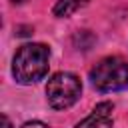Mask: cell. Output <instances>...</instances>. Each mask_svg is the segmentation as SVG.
I'll return each mask as SVG.
<instances>
[{"instance_id":"obj_1","label":"cell","mask_w":128,"mask_h":128,"mask_svg":"<svg viewBox=\"0 0 128 128\" xmlns=\"http://www.w3.org/2000/svg\"><path fill=\"white\" fill-rule=\"evenodd\" d=\"M50 50L44 44L30 42L18 48L12 60V76L20 84H34L48 74Z\"/></svg>"},{"instance_id":"obj_2","label":"cell","mask_w":128,"mask_h":128,"mask_svg":"<svg viewBox=\"0 0 128 128\" xmlns=\"http://www.w3.org/2000/svg\"><path fill=\"white\" fill-rule=\"evenodd\" d=\"M92 86L98 92H118L128 88V62L120 56L102 58L90 70Z\"/></svg>"},{"instance_id":"obj_3","label":"cell","mask_w":128,"mask_h":128,"mask_svg":"<svg viewBox=\"0 0 128 128\" xmlns=\"http://www.w3.org/2000/svg\"><path fill=\"white\" fill-rule=\"evenodd\" d=\"M82 94L80 78L72 72H56L46 84V100L54 110H66Z\"/></svg>"},{"instance_id":"obj_4","label":"cell","mask_w":128,"mask_h":128,"mask_svg":"<svg viewBox=\"0 0 128 128\" xmlns=\"http://www.w3.org/2000/svg\"><path fill=\"white\" fill-rule=\"evenodd\" d=\"M112 102H100L96 108L74 128H112Z\"/></svg>"},{"instance_id":"obj_5","label":"cell","mask_w":128,"mask_h":128,"mask_svg":"<svg viewBox=\"0 0 128 128\" xmlns=\"http://www.w3.org/2000/svg\"><path fill=\"white\" fill-rule=\"evenodd\" d=\"M84 4H88V0H58L54 4V16L56 18H68L70 14H74L76 10H80Z\"/></svg>"},{"instance_id":"obj_6","label":"cell","mask_w":128,"mask_h":128,"mask_svg":"<svg viewBox=\"0 0 128 128\" xmlns=\"http://www.w3.org/2000/svg\"><path fill=\"white\" fill-rule=\"evenodd\" d=\"M22 128H48V126L44 122H40V120H28V122L22 124Z\"/></svg>"},{"instance_id":"obj_7","label":"cell","mask_w":128,"mask_h":128,"mask_svg":"<svg viewBox=\"0 0 128 128\" xmlns=\"http://www.w3.org/2000/svg\"><path fill=\"white\" fill-rule=\"evenodd\" d=\"M2 128H12V124H10V120H8L6 114H2Z\"/></svg>"}]
</instances>
